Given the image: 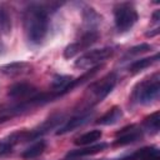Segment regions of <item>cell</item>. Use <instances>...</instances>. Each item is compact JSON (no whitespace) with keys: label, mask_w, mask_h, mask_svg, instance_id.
Wrapping results in <instances>:
<instances>
[{"label":"cell","mask_w":160,"mask_h":160,"mask_svg":"<svg viewBox=\"0 0 160 160\" xmlns=\"http://www.w3.org/2000/svg\"><path fill=\"white\" fill-rule=\"evenodd\" d=\"M101 136H102V132L100 130H90V131L82 134L81 136H79L74 142H75V145H79V146H86V145H90V144L98 141Z\"/></svg>","instance_id":"17"},{"label":"cell","mask_w":160,"mask_h":160,"mask_svg":"<svg viewBox=\"0 0 160 160\" xmlns=\"http://www.w3.org/2000/svg\"><path fill=\"white\" fill-rule=\"evenodd\" d=\"M122 118V110L119 106H112L109 109L100 119H98V124L100 125H114Z\"/></svg>","instance_id":"12"},{"label":"cell","mask_w":160,"mask_h":160,"mask_svg":"<svg viewBox=\"0 0 160 160\" xmlns=\"http://www.w3.org/2000/svg\"><path fill=\"white\" fill-rule=\"evenodd\" d=\"M99 35L95 30H88L79 41L76 42H72L70 45H68L64 50V58L65 59H71L74 58L76 54H79L80 51H84L86 50L88 48H90L94 42H96Z\"/></svg>","instance_id":"6"},{"label":"cell","mask_w":160,"mask_h":160,"mask_svg":"<svg viewBox=\"0 0 160 160\" xmlns=\"http://www.w3.org/2000/svg\"><path fill=\"white\" fill-rule=\"evenodd\" d=\"M160 95V75L159 72L141 80L132 91V100L136 104L149 105L159 99Z\"/></svg>","instance_id":"2"},{"label":"cell","mask_w":160,"mask_h":160,"mask_svg":"<svg viewBox=\"0 0 160 160\" xmlns=\"http://www.w3.org/2000/svg\"><path fill=\"white\" fill-rule=\"evenodd\" d=\"M142 126H144V130L148 131L149 134H151V135L158 134L160 130V112L155 111V112L150 114L149 116H146L144 119Z\"/></svg>","instance_id":"13"},{"label":"cell","mask_w":160,"mask_h":160,"mask_svg":"<svg viewBox=\"0 0 160 160\" xmlns=\"http://www.w3.org/2000/svg\"><path fill=\"white\" fill-rule=\"evenodd\" d=\"M114 54L112 48H102V49H92L82 54L75 61V66L79 69H92L99 66L101 62L106 61Z\"/></svg>","instance_id":"5"},{"label":"cell","mask_w":160,"mask_h":160,"mask_svg":"<svg viewBox=\"0 0 160 160\" xmlns=\"http://www.w3.org/2000/svg\"><path fill=\"white\" fill-rule=\"evenodd\" d=\"M24 29L31 44H41L49 30V9L40 4L28 6L24 12Z\"/></svg>","instance_id":"1"},{"label":"cell","mask_w":160,"mask_h":160,"mask_svg":"<svg viewBox=\"0 0 160 160\" xmlns=\"http://www.w3.org/2000/svg\"><path fill=\"white\" fill-rule=\"evenodd\" d=\"M134 160H160L159 149L155 146H148L138 150L132 154Z\"/></svg>","instance_id":"15"},{"label":"cell","mask_w":160,"mask_h":160,"mask_svg":"<svg viewBox=\"0 0 160 160\" xmlns=\"http://www.w3.org/2000/svg\"><path fill=\"white\" fill-rule=\"evenodd\" d=\"M116 75L114 72L105 75L102 79H100L96 82H92L86 91V96L84 99L85 101V108H91L92 105L100 102L102 99H105L115 88L116 85Z\"/></svg>","instance_id":"3"},{"label":"cell","mask_w":160,"mask_h":160,"mask_svg":"<svg viewBox=\"0 0 160 160\" xmlns=\"http://www.w3.org/2000/svg\"><path fill=\"white\" fill-rule=\"evenodd\" d=\"M30 70H31V65L29 62H25V61H14V62H9V64L0 66V71L4 75L10 76V78L25 75Z\"/></svg>","instance_id":"10"},{"label":"cell","mask_w":160,"mask_h":160,"mask_svg":"<svg viewBox=\"0 0 160 160\" xmlns=\"http://www.w3.org/2000/svg\"><path fill=\"white\" fill-rule=\"evenodd\" d=\"M158 34H159V28L154 29V31H149V32H146V36H154V35H158Z\"/></svg>","instance_id":"21"},{"label":"cell","mask_w":160,"mask_h":160,"mask_svg":"<svg viewBox=\"0 0 160 160\" xmlns=\"http://www.w3.org/2000/svg\"><path fill=\"white\" fill-rule=\"evenodd\" d=\"M1 36H2V35H0V54L2 52V50H4V48H5V46H4V41H2V39H1Z\"/></svg>","instance_id":"23"},{"label":"cell","mask_w":160,"mask_h":160,"mask_svg":"<svg viewBox=\"0 0 160 160\" xmlns=\"http://www.w3.org/2000/svg\"><path fill=\"white\" fill-rule=\"evenodd\" d=\"M159 14H160V11H159V10H156V11L154 12V15H152V20H154L155 22H158V21H159Z\"/></svg>","instance_id":"22"},{"label":"cell","mask_w":160,"mask_h":160,"mask_svg":"<svg viewBox=\"0 0 160 160\" xmlns=\"http://www.w3.org/2000/svg\"><path fill=\"white\" fill-rule=\"evenodd\" d=\"M159 60V54H155L154 56H150V58H144V59H140V60H136L134 61L130 66H129V71L132 72V74H136L146 68H149L150 65H152L154 62H156Z\"/></svg>","instance_id":"16"},{"label":"cell","mask_w":160,"mask_h":160,"mask_svg":"<svg viewBox=\"0 0 160 160\" xmlns=\"http://www.w3.org/2000/svg\"><path fill=\"white\" fill-rule=\"evenodd\" d=\"M14 145H15V142L11 140L10 136H8L5 139H1L0 140V156H4L5 154L10 152L11 149L14 148Z\"/></svg>","instance_id":"20"},{"label":"cell","mask_w":160,"mask_h":160,"mask_svg":"<svg viewBox=\"0 0 160 160\" xmlns=\"http://www.w3.org/2000/svg\"><path fill=\"white\" fill-rule=\"evenodd\" d=\"M45 149H46V142L44 140H39V141L34 142L32 145H30L28 149H25L21 154V158L25 160H32V159L40 156Z\"/></svg>","instance_id":"14"},{"label":"cell","mask_w":160,"mask_h":160,"mask_svg":"<svg viewBox=\"0 0 160 160\" xmlns=\"http://www.w3.org/2000/svg\"><path fill=\"white\" fill-rule=\"evenodd\" d=\"M105 148H108L106 142H100L96 145H91V146H86V148H81V149H76V150H71L68 152L66 158H80V156H88V155H92L96 152L102 151Z\"/></svg>","instance_id":"11"},{"label":"cell","mask_w":160,"mask_h":160,"mask_svg":"<svg viewBox=\"0 0 160 160\" xmlns=\"http://www.w3.org/2000/svg\"><path fill=\"white\" fill-rule=\"evenodd\" d=\"M36 94H39L38 89L34 85L28 84V82H16V84L11 85L8 91V95L11 99H15L19 101L28 100V99L35 96Z\"/></svg>","instance_id":"8"},{"label":"cell","mask_w":160,"mask_h":160,"mask_svg":"<svg viewBox=\"0 0 160 160\" xmlns=\"http://www.w3.org/2000/svg\"><path fill=\"white\" fill-rule=\"evenodd\" d=\"M152 49V46L150 44H146V42H142V44H139V45H135L132 48L129 49L128 51V55H139V54H144V52H148Z\"/></svg>","instance_id":"19"},{"label":"cell","mask_w":160,"mask_h":160,"mask_svg":"<svg viewBox=\"0 0 160 160\" xmlns=\"http://www.w3.org/2000/svg\"><path fill=\"white\" fill-rule=\"evenodd\" d=\"M115 136H116V139L114 141V145L124 146V145H129V144L136 142L140 139H142V130L138 125L131 124V125L122 128L120 131H118L115 134Z\"/></svg>","instance_id":"7"},{"label":"cell","mask_w":160,"mask_h":160,"mask_svg":"<svg viewBox=\"0 0 160 160\" xmlns=\"http://www.w3.org/2000/svg\"><path fill=\"white\" fill-rule=\"evenodd\" d=\"M115 26L119 32L130 30L138 21V11L130 2H121L114 8Z\"/></svg>","instance_id":"4"},{"label":"cell","mask_w":160,"mask_h":160,"mask_svg":"<svg viewBox=\"0 0 160 160\" xmlns=\"http://www.w3.org/2000/svg\"><path fill=\"white\" fill-rule=\"evenodd\" d=\"M11 32V18L6 8L0 5V35H9Z\"/></svg>","instance_id":"18"},{"label":"cell","mask_w":160,"mask_h":160,"mask_svg":"<svg viewBox=\"0 0 160 160\" xmlns=\"http://www.w3.org/2000/svg\"><path fill=\"white\" fill-rule=\"evenodd\" d=\"M91 118H92V112L84 111V112H81L80 115H76V116L69 119L66 122H64V124L60 126V129L56 131V135H64V134H66V132H69V131H72V130H75V129H78V128H80V126H82V125H85Z\"/></svg>","instance_id":"9"}]
</instances>
